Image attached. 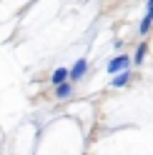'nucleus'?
I'll return each mask as SVG.
<instances>
[{
	"label": "nucleus",
	"mask_w": 153,
	"mask_h": 155,
	"mask_svg": "<svg viewBox=\"0 0 153 155\" xmlns=\"http://www.w3.org/2000/svg\"><path fill=\"white\" fill-rule=\"evenodd\" d=\"M128 68V58H116V60L108 63V70L110 73H118V70H126Z\"/></svg>",
	"instance_id": "nucleus-1"
},
{
	"label": "nucleus",
	"mask_w": 153,
	"mask_h": 155,
	"mask_svg": "<svg viewBox=\"0 0 153 155\" xmlns=\"http://www.w3.org/2000/svg\"><path fill=\"white\" fill-rule=\"evenodd\" d=\"M83 73H85V60H78V63H75V65H73V70H70L68 75H70V78H73V80H75V78H80Z\"/></svg>",
	"instance_id": "nucleus-2"
},
{
	"label": "nucleus",
	"mask_w": 153,
	"mask_h": 155,
	"mask_svg": "<svg viewBox=\"0 0 153 155\" xmlns=\"http://www.w3.org/2000/svg\"><path fill=\"white\" fill-rule=\"evenodd\" d=\"M65 78H68V70H65V68H60V70H55V73H53V78H50V80L58 85V83H65Z\"/></svg>",
	"instance_id": "nucleus-3"
},
{
	"label": "nucleus",
	"mask_w": 153,
	"mask_h": 155,
	"mask_svg": "<svg viewBox=\"0 0 153 155\" xmlns=\"http://www.w3.org/2000/svg\"><path fill=\"white\" fill-rule=\"evenodd\" d=\"M151 20H153V8H148L146 18H143V23H141V33H148V28H151Z\"/></svg>",
	"instance_id": "nucleus-4"
},
{
	"label": "nucleus",
	"mask_w": 153,
	"mask_h": 155,
	"mask_svg": "<svg viewBox=\"0 0 153 155\" xmlns=\"http://www.w3.org/2000/svg\"><path fill=\"white\" fill-rule=\"evenodd\" d=\"M131 80V73H121L118 78H113V88H121V85H126Z\"/></svg>",
	"instance_id": "nucleus-5"
},
{
	"label": "nucleus",
	"mask_w": 153,
	"mask_h": 155,
	"mask_svg": "<svg viewBox=\"0 0 153 155\" xmlns=\"http://www.w3.org/2000/svg\"><path fill=\"white\" fill-rule=\"evenodd\" d=\"M55 95H58L60 100H63V98H68V95H70V85H65V83H58V93H55Z\"/></svg>",
	"instance_id": "nucleus-6"
},
{
	"label": "nucleus",
	"mask_w": 153,
	"mask_h": 155,
	"mask_svg": "<svg viewBox=\"0 0 153 155\" xmlns=\"http://www.w3.org/2000/svg\"><path fill=\"white\" fill-rule=\"evenodd\" d=\"M143 55H146V45H138V50H136V63H143Z\"/></svg>",
	"instance_id": "nucleus-7"
}]
</instances>
